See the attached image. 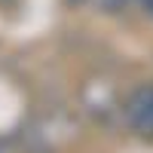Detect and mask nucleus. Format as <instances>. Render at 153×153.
<instances>
[{"instance_id": "7ed1b4c3", "label": "nucleus", "mask_w": 153, "mask_h": 153, "mask_svg": "<svg viewBox=\"0 0 153 153\" xmlns=\"http://www.w3.org/2000/svg\"><path fill=\"white\" fill-rule=\"evenodd\" d=\"M98 6H104V9H110V12H117V9H123L129 0H95Z\"/></svg>"}, {"instance_id": "20e7f679", "label": "nucleus", "mask_w": 153, "mask_h": 153, "mask_svg": "<svg viewBox=\"0 0 153 153\" xmlns=\"http://www.w3.org/2000/svg\"><path fill=\"white\" fill-rule=\"evenodd\" d=\"M129 3H132V6H138V9H144L147 16L153 19V0H129Z\"/></svg>"}, {"instance_id": "f257e3e1", "label": "nucleus", "mask_w": 153, "mask_h": 153, "mask_svg": "<svg viewBox=\"0 0 153 153\" xmlns=\"http://www.w3.org/2000/svg\"><path fill=\"white\" fill-rule=\"evenodd\" d=\"M126 123L138 138L153 141V83L132 89V95L126 98Z\"/></svg>"}, {"instance_id": "f03ea898", "label": "nucleus", "mask_w": 153, "mask_h": 153, "mask_svg": "<svg viewBox=\"0 0 153 153\" xmlns=\"http://www.w3.org/2000/svg\"><path fill=\"white\" fill-rule=\"evenodd\" d=\"M0 153H43V150L25 138H9V141H0Z\"/></svg>"}]
</instances>
